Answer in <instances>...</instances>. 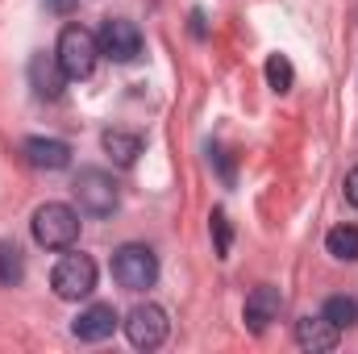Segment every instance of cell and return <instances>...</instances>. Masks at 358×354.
<instances>
[{"instance_id":"1","label":"cell","mask_w":358,"mask_h":354,"mask_svg":"<svg viewBox=\"0 0 358 354\" xmlns=\"http://www.w3.org/2000/svg\"><path fill=\"white\" fill-rule=\"evenodd\" d=\"M34 242L46 250H71L80 238V213L63 200H46L34 208Z\"/></svg>"},{"instance_id":"2","label":"cell","mask_w":358,"mask_h":354,"mask_svg":"<svg viewBox=\"0 0 358 354\" xmlns=\"http://www.w3.org/2000/svg\"><path fill=\"white\" fill-rule=\"evenodd\" d=\"M55 59H59V67H63L67 80H88L92 71H96V59H100V42H96V34L84 29V25H67L59 34Z\"/></svg>"},{"instance_id":"3","label":"cell","mask_w":358,"mask_h":354,"mask_svg":"<svg viewBox=\"0 0 358 354\" xmlns=\"http://www.w3.org/2000/svg\"><path fill=\"white\" fill-rule=\"evenodd\" d=\"M113 279H117L121 288H129V292L155 288V279H159V259H155V250L142 246V242L117 246V250H113Z\"/></svg>"},{"instance_id":"4","label":"cell","mask_w":358,"mask_h":354,"mask_svg":"<svg viewBox=\"0 0 358 354\" xmlns=\"http://www.w3.org/2000/svg\"><path fill=\"white\" fill-rule=\"evenodd\" d=\"M50 288L59 300H84L96 292V263L92 255H63L50 271Z\"/></svg>"},{"instance_id":"5","label":"cell","mask_w":358,"mask_h":354,"mask_svg":"<svg viewBox=\"0 0 358 354\" xmlns=\"http://www.w3.org/2000/svg\"><path fill=\"white\" fill-rule=\"evenodd\" d=\"M121 325H125V338H129L134 351H159L171 334V321L159 304H134Z\"/></svg>"},{"instance_id":"6","label":"cell","mask_w":358,"mask_h":354,"mask_svg":"<svg viewBox=\"0 0 358 354\" xmlns=\"http://www.w3.org/2000/svg\"><path fill=\"white\" fill-rule=\"evenodd\" d=\"M117 179L108 176V171H100V167H84L80 176H76V200H80V208L92 213V217H108L113 208H117Z\"/></svg>"},{"instance_id":"7","label":"cell","mask_w":358,"mask_h":354,"mask_svg":"<svg viewBox=\"0 0 358 354\" xmlns=\"http://www.w3.org/2000/svg\"><path fill=\"white\" fill-rule=\"evenodd\" d=\"M100 55H108L113 63H134L138 55H142V34H138V25L134 21H125V17H108L104 25H100Z\"/></svg>"},{"instance_id":"8","label":"cell","mask_w":358,"mask_h":354,"mask_svg":"<svg viewBox=\"0 0 358 354\" xmlns=\"http://www.w3.org/2000/svg\"><path fill=\"white\" fill-rule=\"evenodd\" d=\"M279 309H283V292L275 283H259L250 296H246V309H242V321L250 334H267L271 321H279Z\"/></svg>"},{"instance_id":"9","label":"cell","mask_w":358,"mask_h":354,"mask_svg":"<svg viewBox=\"0 0 358 354\" xmlns=\"http://www.w3.org/2000/svg\"><path fill=\"white\" fill-rule=\"evenodd\" d=\"M117 325H121V317H117L113 304H88V309L76 317L71 334H76L80 342H104V338H113Z\"/></svg>"},{"instance_id":"10","label":"cell","mask_w":358,"mask_h":354,"mask_svg":"<svg viewBox=\"0 0 358 354\" xmlns=\"http://www.w3.org/2000/svg\"><path fill=\"white\" fill-rule=\"evenodd\" d=\"M296 342L313 354H329V351H338L342 330H338L329 317H300V321H296Z\"/></svg>"},{"instance_id":"11","label":"cell","mask_w":358,"mask_h":354,"mask_svg":"<svg viewBox=\"0 0 358 354\" xmlns=\"http://www.w3.org/2000/svg\"><path fill=\"white\" fill-rule=\"evenodd\" d=\"M21 155L38 171H63V167H71V146L59 142V138H25Z\"/></svg>"},{"instance_id":"12","label":"cell","mask_w":358,"mask_h":354,"mask_svg":"<svg viewBox=\"0 0 358 354\" xmlns=\"http://www.w3.org/2000/svg\"><path fill=\"white\" fill-rule=\"evenodd\" d=\"M29 84H34V96L38 100H59L67 76H63V67H59L55 55H34L29 59Z\"/></svg>"},{"instance_id":"13","label":"cell","mask_w":358,"mask_h":354,"mask_svg":"<svg viewBox=\"0 0 358 354\" xmlns=\"http://www.w3.org/2000/svg\"><path fill=\"white\" fill-rule=\"evenodd\" d=\"M100 146H104V155L117 163V167H134L138 163V155H142V134H134V129H104L100 134Z\"/></svg>"},{"instance_id":"14","label":"cell","mask_w":358,"mask_h":354,"mask_svg":"<svg viewBox=\"0 0 358 354\" xmlns=\"http://www.w3.org/2000/svg\"><path fill=\"white\" fill-rule=\"evenodd\" d=\"M325 250L342 263H358V225H334L325 238Z\"/></svg>"},{"instance_id":"15","label":"cell","mask_w":358,"mask_h":354,"mask_svg":"<svg viewBox=\"0 0 358 354\" xmlns=\"http://www.w3.org/2000/svg\"><path fill=\"white\" fill-rule=\"evenodd\" d=\"M25 279V255L17 242H0V283L4 288H17Z\"/></svg>"},{"instance_id":"16","label":"cell","mask_w":358,"mask_h":354,"mask_svg":"<svg viewBox=\"0 0 358 354\" xmlns=\"http://www.w3.org/2000/svg\"><path fill=\"white\" fill-rule=\"evenodd\" d=\"M321 317H329L338 330H350V325H358V300L355 296H329Z\"/></svg>"},{"instance_id":"17","label":"cell","mask_w":358,"mask_h":354,"mask_svg":"<svg viewBox=\"0 0 358 354\" xmlns=\"http://www.w3.org/2000/svg\"><path fill=\"white\" fill-rule=\"evenodd\" d=\"M267 84H271V92H292V84H296V71H292V63L283 59V55H271L267 59Z\"/></svg>"},{"instance_id":"18","label":"cell","mask_w":358,"mask_h":354,"mask_svg":"<svg viewBox=\"0 0 358 354\" xmlns=\"http://www.w3.org/2000/svg\"><path fill=\"white\" fill-rule=\"evenodd\" d=\"M213 234H217V255H221V259H229V242H234V234H229V221H225V213H221V208L213 213Z\"/></svg>"},{"instance_id":"19","label":"cell","mask_w":358,"mask_h":354,"mask_svg":"<svg viewBox=\"0 0 358 354\" xmlns=\"http://www.w3.org/2000/svg\"><path fill=\"white\" fill-rule=\"evenodd\" d=\"M346 200L358 208V167H350V176H346Z\"/></svg>"},{"instance_id":"20","label":"cell","mask_w":358,"mask_h":354,"mask_svg":"<svg viewBox=\"0 0 358 354\" xmlns=\"http://www.w3.org/2000/svg\"><path fill=\"white\" fill-rule=\"evenodd\" d=\"M192 34H196V38H204V13H200V8L192 13Z\"/></svg>"},{"instance_id":"21","label":"cell","mask_w":358,"mask_h":354,"mask_svg":"<svg viewBox=\"0 0 358 354\" xmlns=\"http://www.w3.org/2000/svg\"><path fill=\"white\" fill-rule=\"evenodd\" d=\"M76 4H80V0H50V8H55V13H71Z\"/></svg>"}]
</instances>
